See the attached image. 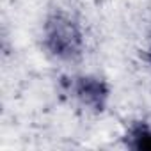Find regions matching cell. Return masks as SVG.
Wrapping results in <instances>:
<instances>
[{
  "label": "cell",
  "instance_id": "3957f363",
  "mask_svg": "<svg viewBox=\"0 0 151 151\" xmlns=\"http://www.w3.org/2000/svg\"><path fill=\"white\" fill-rule=\"evenodd\" d=\"M124 146L133 151H151V124L146 121H133L124 132Z\"/></svg>",
  "mask_w": 151,
  "mask_h": 151
},
{
  "label": "cell",
  "instance_id": "6da1fadb",
  "mask_svg": "<svg viewBox=\"0 0 151 151\" xmlns=\"http://www.w3.org/2000/svg\"><path fill=\"white\" fill-rule=\"evenodd\" d=\"M84 32L80 23L66 11H53L43 23V46L50 57L73 62L84 53Z\"/></svg>",
  "mask_w": 151,
  "mask_h": 151
},
{
  "label": "cell",
  "instance_id": "277c9868",
  "mask_svg": "<svg viewBox=\"0 0 151 151\" xmlns=\"http://www.w3.org/2000/svg\"><path fill=\"white\" fill-rule=\"evenodd\" d=\"M147 60H149V64H151V50H149V53H147Z\"/></svg>",
  "mask_w": 151,
  "mask_h": 151
},
{
  "label": "cell",
  "instance_id": "7a4b0ae2",
  "mask_svg": "<svg viewBox=\"0 0 151 151\" xmlns=\"http://www.w3.org/2000/svg\"><path fill=\"white\" fill-rule=\"evenodd\" d=\"M64 91L84 109L103 112L110 101V86L98 75H73L62 78Z\"/></svg>",
  "mask_w": 151,
  "mask_h": 151
}]
</instances>
